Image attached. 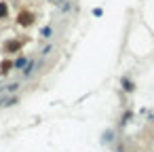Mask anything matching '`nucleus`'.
Returning <instances> with one entry per match:
<instances>
[{
	"label": "nucleus",
	"instance_id": "obj_2",
	"mask_svg": "<svg viewBox=\"0 0 154 152\" xmlns=\"http://www.w3.org/2000/svg\"><path fill=\"white\" fill-rule=\"evenodd\" d=\"M23 66H26V59H17L15 61V68H23Z\"/></svg>",
	"mask_w": 154,
	"mask_h": 152
},
{
	"label": "nucleus",
	"instance_id": "obj_4",
	"mask_svg": "<svg viewBox=\"0 0 154 152\" xmlns=\"http://www.w3.org/2000/svg\"><path fill=\"white\" fill-rule=\"evenodd\" d=\"M51 49H53V46H51V44H49V46H47V49H42V55H49V53H51Z\"/></svg>",
	"mask_w": 154,
	"mask_h": 152
},
{
	"label": "nucleus",
	"instance_id": "obj_5",
	"mask_svg": "<svg viewBox=\"0 0 154 152\" xmlns=\"http://www.w3.org/2000/svg\"><path fill=\"white\" fill-rule=\"evenodd\" d=\"M4 13H7V9H4L2 4H0V15H4Z\"/></svg>",
	"mask_w": 154,
	"mask_h": 152
},
{
	"label": "nucleus",
	"instance_id": "obj_3",
	"mask_svg": "<svg viewBox=\"0 0 154 152\" xmlns=\"http://www.w3.org/2000/svg\"><path fill=\"white\" fill-rule=\"evenodd\" d=\"M112 139V131H108V133H103V142H110Z\"/></svg>",
	"mask_w": 154,
	"mask_h": 152
},
{
	"label": "nucleus",
	"instance_id": "obj_1",
	"mask_svg": "<svg viewBox=\"0 0 154 152\" xmlns=\"http://www.w3.org/2000/svg\"><path fill=\"white\" fill-rule=\"evenodd\" d=\"M51 34H53L51 28H45V30H42V36H45V38H51Z\"/></svg>",
	"mask_w": 154,
	"mask_h": 152
}]
</instances>
